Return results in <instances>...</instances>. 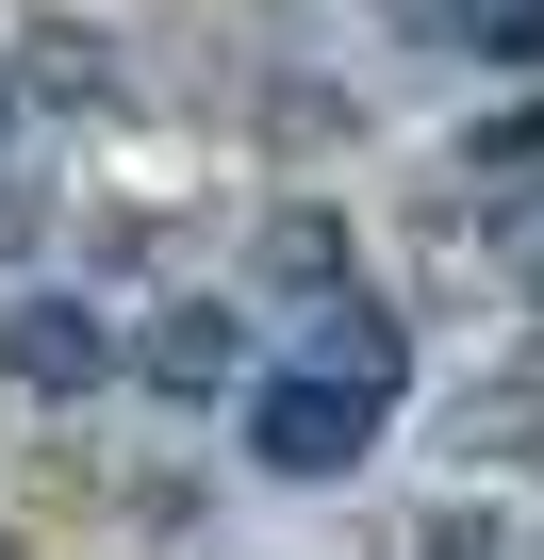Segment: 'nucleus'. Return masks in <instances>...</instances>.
<instances>
[{"mask_svg": "<svg viewBox=\"0 0 544 560\" xmlns=\"http://www.w3.org/2000/svg\"><path fill=\"white\" fill-rule=\"evenodd\" d=\"M528 314H544V247H528Z\"/></svg>", "mask_w": 544, "mask_h": 560, "instance_id": "nucleus-9", "label": "nucleus"}, {"mask_svg": "<svg viewBox=\"0 0 544 560\" xmlns=\"http://www.w3.org/2000/svg\"><path fill=\"white\" fill-rule=\"evenodd\" d=\"M132 380H165V396H231V298H165V314L132 330Z\"/></svg>", "mask_w": 544, "mask_h": 560, "instance_id": "nucleus-3", "label": "nucleus"}, {"mask_svg": "<svg viewBox=\"0 0 544 560\" xmlns=\"http://www.w3.org/2000/svg\"><path fill=\"white\" fill-rule=\"evenodd\" d=\"M100 83H116V67H100V34H34V67H18V100H67V116H83Z\"/></svg>", "mask_w": 544, "mask_h": 560, "instance_id": "nucleus-5", "label": "nucleus"}, {"mask_svg": "<svg viewBox=\"0 0 544 560\" xmlns=\"http://www.w3.org/2000/svg\"><path fill=\"white\" fill-rule=\"evenodd\" d=\"M0 380H34V396H100L116 380V330L83 298H0Z\"/></svg>", "mask_w": 544, "mask_h": 560, "instance_id": "nucleus-2", "label": "nucleus"}, {"mask_svg": "<svg viewBox=\"0 0 544 560\" xmlns=\"http://www.w3.org/2000/svg\"><path fill=\"white\" fill-rule=\"evenodd\" d=\"M478 50H495V67H544V0H495V18H478Z\"/></svg>", "mask_w": 544, "mask_h": 560, "instance_id": "nucleus-6", "label": "nucleus"}, {"mask_svg": "<svg viewBox=\"0 0 544 560\" xmlns=\"http://www.w3.org/2000/svg\"><path fill=\"white\" fill-rule=\"evenodd\" d=\"M396 18H429V34H478V18H495V0H396Z\"/></svg>", "mask_w": 544, "mask_h": 560, "instance_id": "nucleus-8", "label": "nucleus"}, {"mask_svg": "<svg viewBox=\"0 0 544 560\" xmlns=\"http://www.w3.org/2000/svg\"><path fill=\"white\" fill-rule=\"evenodd\" d=\"M314 363H347V380L396 396V380H413V330H396L380 298H347V280H331V298H314Z\"/></svg>", "mask_w": 544, "mask_h": 560, "instance_id": "nucleus-4", "label": "nucleus"}, {"mask_svg": "<svg viewBox=\"0 0 544 560\" xmlns=\"http://www.w3.org/2000/svg\"><path fill=\"white\" fill-rule=\"evenodd\" d=\"M380 412H396V396L347 380V363H314V347H298V363H264V380H231V429H247L264 478H347V462L380 445Z\"/></svg>", "mask_w": 544, "mask_h": 560, "instance_id": "nucleus-1", "label": "nucleus"}, {"mask_svg": "<svg viewBox=\"0 0 544 560\" xmlns=\"http://www.w3.org/2000/svg\"><path fill=\"white\" fill-rule=\"evenodd\" d=\"M511 165H544V100H528V116H495V132H478V182H511Z\"/></svg>", "mask_w": 544, "mask_h": 560, "instance_id": "nucleus-7", "label": "nucleus"}]
</instances>
